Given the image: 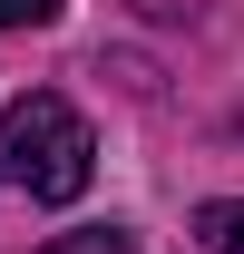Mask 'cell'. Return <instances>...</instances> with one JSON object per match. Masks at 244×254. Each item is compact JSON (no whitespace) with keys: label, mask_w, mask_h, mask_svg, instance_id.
<instances>
[{"label":"cell","mask_w":244,"mask_h":254,"mask_svg":"<svg viewBox=\"0 0 244 254\" xmlns=\"http://www.w3.org/2000/svg\"><path fill=\"white\" fill-rule=\"evenodd\" d=\"M0 147H10V176H20L39 205H68V195H88V176H98V137H88V118H78L68 98H49V88L10 98V118H0Z\"/></svg>","instance_id":"cell-1"},{"label":"cell","mask_w":244,"mask_h":254,"mask_svg":"<svg viewBox=\"0 0 244 254\" xmlns=\"http://www.w3.org/2000/svg\"><path fill=\"white\" fill-rule=\"evenodd\" d=\"M195 235H205V254H244V195H215L195 215Z\"/></svg>","instance_id":"cell-2"},{"label":"cell","mask_w":244,"mask_h":254,"mask_svg":"<svg viewBox=\"0 0 244 254\" xmlns=\"http://www.w3.org/2000/svg\"><path fill=\"white\" fill-rule=\"evenodd\" d=\"M68 0H0V30H49Z\"/></svg>","instance_id":"cell-3"},{"label":"cell","mask_w":244,"mask_h":254,"mask_svg":"<svg viewBox=\"0 0 244 254\" xmlns=\"http://www.w3.org/2000/svg\"><path fill=\"white\" fill-rule=\"evenodd\" d=\"M49 254H137V245H127V235H108V225H98V235H59V245H49Z\"/></svg>","instance_id":"cell-4"}]
</instances>
